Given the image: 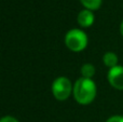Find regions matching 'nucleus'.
Listing matches in <instances>:
<instances>
[{"mask_svg":"<svg viewBox=\"0 0 123 122\" xmlns=\"http://www.w3.org/2000/svg\"><path fill=\"white\" fill-rule=\"evenodd\" d=\"M74 97L81 105H89L96 96V84L92 79L80 78L74 82Z\"/></svg>","mask_w":123,"mask_h":122,"instance_id":"nucleus-1","label":"nucleus"},{"mask_svg":"<svg viewBox=\"0 0 123 122\" xmlns=\"http://www.w3.org/2000/svg\"><path fill=\"white\" fill-rule=\"evenodd\" d=\"M65 44L70 51L81 52L87 45V36L81 29H71L65 36Z\"/></svg>","mask_w":123,"mask_h":122,"instance_id":"nucleus-2","label":"nucleus"},{"mask_svg":"<svg viewBox=\"0 0 123 122\" xmlns=\"http://www.w3.org/2000/svg\"><path fill=\"white\" fill-rule=\"evenodd\" d=\"M74 91L71 82L66 77H58L52 83V93L58 101H65L70 96Z\"/></svg>","mask_w":123,"mask_h":122,"instance_id":"nucleus-3","label":"nucleus"},{"mask_svg":"<svg viewBox=\"0 0 123 122\" xmlns=\"http://www.w3.org/2000/svg\"><path fill=\"white\" fill-rule=\"evenodd\" d=\"M108 81L112 88L123 90V66H116L109 69Z\"/></svg>","mask_w":123,"mask_h":122,"instance_id":"nucleus-4","label":"nucleus"},{"mask_svg":"<svg viewBox=\"0 0 123 122\" xmlns=\"http://www.w3.org/2000/svg\"><path fill=\"white\" fill-rule=\"evenodd\" d=\"M77 21H78L79 25L82 26V27H90L94 23L93 12L91 10H87V9L80 11V13L78 14V17H77Z\"/></svg>","mask_w":123,"mask_h":122,"instance_id":"nucleus-5","label":"nucleus"},{"mask_svg":"<svg viewBox=\"0 0 123 122\" xmlns=\"http://www.w3.org/2000/svg\"><path fill=\"white\" fill-rule=\"evenodd\" d=\"M103 62L104 64L106 65L107 67L109 68H113V67L118 66L117 63H118V56L116 53L113 52H107V53L104 54L103 56Z\"/></svg>","mask_w":123,"mask_h":122,"instance_id":"nucleus-6","label":"nucleus"},{"mask_svg":"<svg viewBox=\"0 0 123 122\" xmlns=\"http://www.w3.org/2000/svg\"><path fill=\"white\" fill-rule=\"evenodd\" d=\"M81 75L83 78L92 79V77L95 75V67L92 64H84L81 67Z\"/></svg>","mask_w":123,"mask_h":122,"instance_id":"nucleus-7","label":"nucleus"},{"mask_svg":"<svg viewBox=\"0 0 123 122\" xmlns=\"http://www.w3.org/2000/svg\"><path fill=\"white\" fill-rule=\"evenodd\" d=\"M82 6L87 10H97L99 9L100 4H102V0H80Z\"/></svg>","mask_w":123,"mask_h":122,"instance_id":"nucleus-8","label":"nucleus"},{"mask_svg":"<svg viewBox=\"0 0 123 122\" xmlns=\"http://www.w3.org/2000/svg\"><path fill=\"white\" fill-rule=\"evenodd\" d=\"M106 122H123V117L122 116H113L110 117Z\"/></svg>","mask_w":123,"mask_h":122,"instance_id":"nucleus-9","label":"nucleus"},{"mask_svg":"<svg viewBox=\"0 0 123 122\" xmlns=\"http://www.w3.org/2000/svg\"><path fill=\"white\" fill-rule=\"evenodd\" d=\"M0 122H18L14 117H11V116H6L1 119Z\"/></svg>","mask_w":123,"mask_h":122,"instance_id":"nucleus-10","label":"nucleus"},{"mask_svg":"<svg viewBox=\"0 0 123 122\" xmlns=\"http://www.w3.org/2000/svg\"><path fill=\"white\" fill-rule=\"evenodd\" d=\"M120 32H121V35L123 36V21H122L121 25H120Z\"/></svg>","mask_w":123,"mask_h":122,"instance_id":"nucleus-11","label":"nucleus"}]
</instances>
